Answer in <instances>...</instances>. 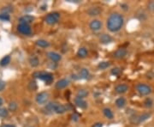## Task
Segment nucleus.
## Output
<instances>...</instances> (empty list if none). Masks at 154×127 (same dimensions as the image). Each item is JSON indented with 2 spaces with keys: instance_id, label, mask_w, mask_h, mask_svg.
<instances>
[{
  "instance_id": "obj_32",
  "label": "nucleus",
  "mask_w": 154,
  "mask_h": 127,
  "mask_svg": "<svg viewBox=\"0 0 154 127\" xmlns=\"http://www.w3.org/2000/svg\"><path fill=\"white\" fill-rule=\"evenodd\" d=\"M147 7H148L149 10L154 11V2H150V3L147 4Z\"/></svg>"
},
{
  "instance_id": "obj_8",
  "label": "nucleus",
  "mask_w": 154,
  "mask_h": 127,
  "mask_svg": "<svg viewBox=\"0 0 154 127\" xmlns=\"http://www.w3.org/2000/svg\"><path fill=\"white\" fill-rule=\"evenodd\" d=\"M102 12V9L98 6H94V7H90L88 10H87V15L90 16H97V15H100Z\"/></svg>"
},
{
  "instance_id": "obj_19",
  "label": "nucleus",
  "mask_w": 154,
  "mask_h": 127,
  "mask_svg": "<svg viewBox=\"0 0 154 127\" xmlns=\"http://www.w3.org/2000/svg\"><path fill=\"white\" fill-rule=\"evenodd\" d=\"M10 60H11V58H10V55H6L4 58H2L1 60H0V65L2 67H5L10 63Z\"/></svg>"
},
{
  "instance_id": "obj_12",
  "label": "nucleus",
  "mask_w": 154,
  "mask_h": 127,
  "mask_svg": "<svg viewBox=\"0 0 154 127\" xmlns=\"http://www.w3.org/2000/svg\"><path fill=\"white\" fill-rule=\"evenodd\" d=\"M46 56H47L48 59L52 60V62H55V63L59 62L62 59L61 55L59 54V53L55 52H48L46 53Z\"/></svg>"
},
{
  "instance_id": "obj_36",
  "label": "nucleus",
  "mask_w": 154,
  "mask_h": 127,
  "mask_svg": "<svg viewBox=\"0 0 154 127\" xmlns=\"http://www.w3.org/2000/svg\"><path fill=\"white\" fill-rule=\"evenodd\" d=\"M92 127H103V124L102 123H99V122H98V123H95L94 124H92Z\"/></svg>"
},
{
  "instance_id": "obj_9",
  "label": "nucleus",
  "mask_w": 154,
  "mask_h": 127,
  "mask_svg": "<svg viewBox=\"0 0 154 127\" xmlns=\"http://www.w3.org/2000/svg\"><path fill=\"white\" fill-rule=\"evenodd\" d=\"M101 27H102V23L99 21V20H97V19H94L92 20L91 23H89V28L90 29L92 30V31H98L100 30Z\"/></svg>"
},
{
  "instance_id": "obj_3",
  "label": "nucleus",
  "mask_w": 154,
  "mask_h": 127,
  "mask_svg": "<svg viewBox=\"0 0 154 127\" xmlns=\"http://www.w3.org/2000/svg\"><path fill=\"white\" fill-rule=\"evenodd\" d=\"M151 117V113H144L140 115H134L129 119L130 122L133 124H140L145 122L146 120H147L149 118Z\"/></svg>"
},
{
  "instance_id": "obj_30",
  "label": "nucleus",
  "mask_w": 154,
  "mask_h": 127,
  "mask_svg": "<svg viewBox=\"0 0 154 127\" xmlns=\"http://www.w3.org/2000/svg\"><path fill=\"white\" fill-rule=\"evenodd\" d=\"M144 106L147 108H151V106H153L152 100L150 99V98H147V99H146V100H145V101H144Z\"/></svg>"
},
{
  "instance_id": "obj_33",
  "label": "nucleus",
  "mask_w": 154,
  "mask_h": 127,
  "mask_svg": "<svg viewBox=\"0 0 154 127\" xmlns=\"http://www.w3.org/2000/svg\"><path fill=\"white\" fill-rule=\"evenodd\" d=\"M28 86H32V88H30L31 90H34V89H36L37 88V85H36V82H35L34 81V82H30V83H29V85Z\"/></svg>"
},
{
  "instance_id": "obj_15",
  "label": "nucleus",
  "mask_w": 154,
  "mask_h": 127,
  "mask_svg": "<svg viewBox=\"0 0 154 127\" xmlns=\"http://www.w3.org/2000/svg\"><path fill=\"white\" fill-rule=\"evenodd\" d=\"M34 21V17L31 15H25L19 19L20 23H26V24H28V25L30 23H32Z\"/></svg>"
},
{
  "instance_id": "obj_38",
  "label": "nucleus",
  "mask_w": 154,
  "mask_h": 127,
  "mask_svg": "<svg viewBox=\"0 0 154 127\" xmlns=\"http://www.w3.org/2000/svg\"><path fill=\"white\" fill-rule=\"evenodd\" d=\"M121 7H122V10H127V9H129L127 4H121Z\"/></svg>"
},
{
  "instance_id": "obj_27",
  "label": "nucleus",
  "mask_w": 154,
  "mask_h": 127,
  "mask_svg": "<svg viewBox=\"0 0 154 127\" xmlns=\"http://www.w3.org/2000/svg\"><path fill=\"white\" fill-rule=\"evenodd\" d=\"M88 95V91L86 90V89H79L77 91V96L83 98L84 99L85 97H87Z\"/></svg>"
},
{
  "instance_id": "obj_26",
  "label": "nucleus",
  "mask_w": 154,
  "mask_h": 127,
  "mask_svg": "<svg viewBox=\"0 0 154 127\" xmlns=\"http://www.w3.org/2000/svg\"><path fill=\"white\" fill-rule=\"evenodd\" d=\"M17 107H18V105L15 101H10L9 103V106H8V109L11 112H15L16 111Z\"/></svg>"
},
{
  "instance_id": "obj_11",
  "label": "nucleus",
  "mask_w": 154,
  "mask_h": 127,
  "mask_svg": "<svg viewBox=\"0 0 154 127\" xmlns=\"http://www.w3.org/2000/svg\"><path fill=\"white\" fill-rule=\"evenodd\" d=\"M127 50L125 48H119L117 49L116 51H115L113 53V57L115 59H123V58L126 57L127 55Z\"/></svg>"
},
{
  "instance_id": "obj_22",
  "label": "nucleus",
  "mask_w": 154,
  "mask_h": 127,
  "mask_svg": "<svg viewBox=\"0 0 154 127\" xmlns=\"http://www.w3.org/2000/svg\"><path fill=\"white\" fill-rule=\"evenodd\" d=\"M29 64L33 68H35L39 64V60L36 56H33L29 59Z\"/></svg>"
},
{
  "instance_id": "obj_14",
  "label": "nucleus",
  "mask_w": 154,
  "mask_h": 127,
  "mask_svg": "<svg viewBox=\"0 0 154 127\" xmlns=\"http://www.w3.org/2000/svg\"><path fill=\"white\" fill-rule=\"evenodd\" d=\"M69 84V80L63 78V79L58 80V81L55 83V87H56V88H58V89H62V88H66Z\"/></svg>"
},
{
  "instance_id": "obj_7",
  "label": "nucleus",
  "mask_w": 154,
  "mask_h": 127,
  "mask_svg": "<svg viewBox=\"0 0 154 127\" xmlns=\"http://www.w3.org/2000/svg\"><path fill=\"white\" fill-rule=\"evenodd\" d=\"M17 31L19 33H21L23 35H30L32 33V29H31V27L28 24L26 23H19L17 25Z\"/></svg>"
},
{
  "instance_id": "obj_37",
  "label": "nucleus",
  "mask_w": 154,
  "mask_h": 127,
  "mask_svg": "<svg viewBox=\"0 0 154 127\" xmlns=\"http://www.w3.org/2000/svg\"><path fill=\"white\" fill-rule=\"evenodd\" d=\"M0 127H15L14 124H2Z\"/></svg>"
},
{
  "instance_id": "obj_20",
  "label": "nucleus",
  "mask_w": 154,
  "mask_h": 127,
  "mask_svg": "<svg viewBox=\"0 0 154 127\" xmlns=\"http://www.w3.org/2000/svg\"><path fill=\"white\" fill-rule=\"evenodd\" d=\"M76 54H77V56H78V58L85 59V58L87 56V54H88V52H87V50L85 47H81V48H79V50Z\"/></svg>"
},
{
  "instance_id": "obj_5",
  "label": "nucleus",
  "mask_w": 154,
  "mask_h": 127,
  "mask_svg": "<svg viewBox=\"0 0 154 127\" xmlns=\"http://www.w3.org/2000/svg\"><path fill=\"white\" fill-rule=\"evenodd\" d=\"M136 90L140 95H148L151 93V88L150 86L145 83H139L136 85Z\"/></svg>"
},
{
  "instance_id": "obj_13",
  "label": "nucleus",
  "mask_w": 154,
  "mask_h": 127,
  "mask_svg": "<svg viewBox=\"0 0 154 127\" xmlns=\"http://www.w3.org/2000/svg\"><path fill=\"white\" fill-rule=\"evenodd\" d=\"M74 103H75V105L78 107H80L81 109H86L87 107V102L83 98L76 96L74 98Z\"/></svg>"
},
{
  "instance_id": "obj_16",
  "label": "nucleus",
  "mask_w": 154,
  "mask_h": 127,
  "mask_svg": "<svg viewBox=\"0 0 154 127\" xmlns=\"http://www.w3.org/2000/svg\"><path fill=\"white\" fill-rule=\"evenodd\" d=\"M113 39L110 34H102L99 38V41L101 44H104V45H107V44H110L111 42H112Z\"/></svg>"
},
{
  "instance_id": "obj_6",
  "label": "nucleus",
  "mask_w": 154,
  "mask_h": 127,
  "mask_svg": "<svg viewBox=\"0 0 154 127\" xmlns=\"http://www.w3.org/2000/svg\"><path fill=\"white\" fill-rule=\"evenodd\" d=\"M49 100V94L47 92H40L35 97V101L39 105H45Z\"/></svg>"
},
{
  "instance_id": "obj_17",
  "label": "nucleus",
  "mask_w": 154,
  "mask_h": 127,
  "mask_svg": "<svg viewBox=\"0 0 154 127\" xmlns=\"http://www.w3.org/2000/svg\"><path fill=\"white\" fill-rule=\"evenodd\" d=\"M129 89V86L127 84H118L115 87V91L117 94H124Z\"/></svg>"
},
{
  "instance_id": "obj_4",
  "label": "nucleus",
  "mask_w": 154,
  "mask_h": 127,
  "mask_svg": "<svg viewBox=\"0 0 154 127\" xmlns=\"http://www.w3.org/2000/svg\"><path fill=\"white\" fill-rule=\"evenodd\" d=\"M59 18H60V14L58 12H52L49 13L45 17V22L48 25H54L59 21Z\"/></svg>"
},
{
  "instance_id": "obj_18",
  "label": "nucleus",
  "mask_w": 154,
  "mask_h": 127,
  "mask_svg": "<svg viewBox=\"0 0 154 127\" xmlns=\"http://www.w3.org/2000/svg\"><path fill=\"white\" fill-rule=\"evenodd\" d=\"M35 44L36 46H38L39 47H41V48H46V47H49L50 46V43L48 42L47 41L45 40H38V41H35Z\"/></svg>"
},
{
  "instance_id": "obj_28",
  "label": "nucleus",
  "mask_w": 154,
  "mask_h": 127,
  "mask_svg": "<svg viewBox=\"0 0 154 127\" xmlns=\"http://www.w3.org/2000/svg\"><path fill=\"white\" fill-rule=\"evenodd\" d=\"M0 20L4 22H8L10 20V16L8 13H0Z\"/></svg>"
},
{
  "instance_id": "obj_25",
  "label": "nucleus",
  "mask_w": 154,
  "mask_h": 127,
  "mask_svg": "<svg viewBox=\"0 0 154 127\" xmlns=\"http://www.w3.org/2000/svg\"><path fill=\"white\" fill-rule=\"evenodd\" d=\"M110 65H111L110 62L102 61V62H100V63H98V68L99 69V70H105V69H107L108 67H110Z\"/></svg>"
},
{
  "instance_id": "obj_35",
  "label": "nucleus",
  "mask_w": 154,
  "mask_h": 127,
  "mask_svg": "<svg viewBox=\"0 0 154 127\" xmlns=\"http://www.w3.org/2000/svg\"><path fill=\"white\" fill-rule=\"evenodd\" d=\"M72 120H74V122H76V121H78V119H79V116L75 114V113H74V114H72Z\"/></svg>"
},
{
  "instance_id": "obj_31",
  "label": "nucleus",
  "mask_w": 154,
  "mask_h": 127,
  "mask_svg": "<svg viewBox=\"0 0 154 127\" xmlns=\"http://www.w3.org/2000/svg\"><path fill=\"white\" fill-rule=\"evenodd\" d=\"M121 71H122V70L120 68H114L111 70V74L114 76H118L121 73Z\"/></svg>"
},
{
  "instance_id": "obj_2",
  "label": "nucleus",
  "mask_w": 154,
  "mask_h": 127,
  "mask_svg": "<svg viewBox=\"0 0 154 127\" xmlns=\"http://www.w3.org/2000/svg\"><path fill=\"white\" fill-rule=\"evenodd\" d=\"M33 76H34V77H36V78L42 80V81H44L47 84L52 83V81H53V77H52V75L49 72H45V71H35Z\"/></svg>"
},
{
  "instance_id": "obj_24",
  "label": "nucleus",
  "mask_w": 154,
  "mask_h": 127,
  "mask_svg": "<svg viewBox=\"0 0 154 127\" xmlns=\"http://www.w3.org/2000/svg\"><path fill=\"white\" fill-rule=\"evenodd\" d=\"M103 113H104V115L109 119H112L114 118L113 113H112V111L110 108H107V107L104 108V109H103Z\"/></svg>"
},
{
  "instance_id": "obj_34",
  "label": "nucleus",
  "mask_w": 154,
  "mask_h": 127,
  "mask_svg": "<svg viewBox=\"0 0 154 127\" xmlns=\"http://www.w3.org/2000/svg\"><path fill=\"white\" fill-rule=\"evenodd\" d=\"M4 88H5V82L2 80H0V92L3 91Z\"/></svg>"
},
{
  "instance_id": "obj_10",
  "label": "nucleus",
  "mask_w": 154,
  "mask_h": 127,
  "mask_svg": "<svg viewBox=\"0 0 154 127\" xmlns=\"http://www.w3.org/2000/svg\"><path fill=\"white\" fill-rule=\"evenodd\" d=\"M67 110H68L67 106H64V105H62V104L58 103V102H55L54 110H53L54 113H58V114H63V113H64Z\"/></svg>"
},
{
  "instance_id": "obj_1",
  "label": "nucleus",
  "mask_w": 154,
  "mask_h": 127,
  "mask_svg": "<svg viewBox=\"0 0 154 127\" xmlns=\"http://www.w3.org/2000/svg\"><path fill=\"white\" fill-rule=\"evenodd\" d=\"M123 23H124L123 16L119 13L115 12L111 13L107 18L106 27L110 32L116 33L122 29Z\"/></svg>"
},
{
  "instance_id": "obj_23",
  "label": "nucleus",
  "mask_w": 154,
  "mask_h": 127,
  "mask_svg": "<svg viewBox=\"0 0 154 127\" xmlns=\"http://www.w3.org/2000/svg\"><path fill=\"white\" fill-rule=\"evenodd\" d=\"M89 77V71L87 69H81L79 72V78L81 79H87Z\"/></svg>"
},
{
  "instance_id": "obj_21",
  "label": "nucleus",
  "mask_w": 154,
  "mask_h": 127,
  "mask_svg": "<svg viewBox=\"0 0 154 127\" xmlns=\"http://www.w3.org/2000/svg\"><path fill=\"white\" fill-rule=\"evenodd\" d=\"M126 105V100L124 97H120L116 100V106L118 108H123Z\"/></svg>"
},
{
  "instance_id": "obj_39",
  "label": "nucleus",
  "mask_w": 154,
  "mask_h": 127,
  "mask_svg": "<svg viewBox=\"0 0 154 127\" xmlns=\"http://www.w3.org/2000/svg\"><path fill=\"white\" fill-rule=\"evenodd\" d=\"M2 105H3V99L0 97V107L2 106Z\"/></svg>"
},
{
  "instance_id": "obj_29",
  "label": "nucleus",
  "mask_w": 154,
  "mask_h": 127,
  "mask_svg": "<svg viewBox=\"0 0 154 127\" xmlns=\"http://www.w3.org/2000/svg\"><path fill=\"white\" fill-rule=\"evenodd\" d=\"M9 115L8 109L5 107H0V117L1 118H6Z\"/></svg>"
}]
</instances>
